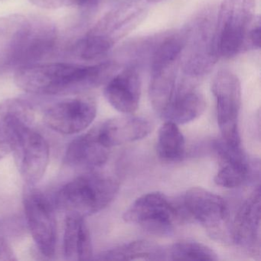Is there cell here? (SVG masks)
<instances>
[{"instance_id":"cell-7","label":"cell","mask_w":261,"mask_h":261,"mask_svg":"<svg viewBox=\"0 0 261 261\" xmlns=\"http://www.w3.org/2000/svg\"><path fill=\"white\" fill-rule=\"evenodd\" d=\"M179 218L175 203L161 192H150L137 198L123 214V220L150 233L171 234Z\"/></svg>"},{"instance_id":"cell-11","label":"cell","mask_w":261,"mask_h":261,"mask_svg":"<svg viewBox=\"0 0 261 261\" xmlns=\"http://www.w3.org/2000/svg\"><path fill=\"white\" fill-rule=\"evenodd\" d=\"M97 105L90 97L67 99L51 105L44 114L45 124L59 134H77L94 121Z\"/></svg>"},{"instance_id":"cell-12","label":"cell","mask_w":261,"mask_h":261,"mask_svg":"<svg viewBox=\"0 0 261 261\" xmlns=\"http://www.w3.org/2000/svg\"><path fill=\"white\" fill-rule=\"evenodd\" d=\"M35 114L31 105L19 98L0 102V160L12 153L19 134L33 126Z\"/></svg>"},{"instance_id":"cell-20","label":"cell","mask_w":261,"mask_h":261,"mask_svg":"<svg viewBox=\"0 0 261 261\" xmlns=\"http://www.w3.org/2000/svg\"><path fill=\"white\" fill-rule=\"evenodd\" d=\"M64 254L68 260H90L93 247L85 218L66 215L63 241Z\"/></svg>"},{"instance_id":"cell-21","label":"cell","mask_w":261,"mask_h":261,"mask_svg":"<svg viewBox=\"0 0 261 261\" xmlns=\"http://www.w3.org/2000/svg\"><path fill=\"white\" fill-rule=\"evenodd\" d=\"M99 260H166V248L140 240L102 252L96 258Z\"/></svg>"},{"instance_id":"cell-6","label":"cell","mask_w":261,"mask_h":261,"mask_svg":"<svg viewBox=\"0 0 261 261\" xmlns=\"http://www.w3.org/2000/svg\"><path fill=\"white\" fill-rule=\"evenodd\" d=\"M212 91L216 100L217 120L221 139L234 147L241 146L238 120L241 108V85L238 76L221 70L214 77Z\"/></svg>"},{"instance_id":"cell-5","label":"cell","mask_w":261,"mask_h":261,"mask_svg":"<svg viewBox=\"0 0 261 261\" xmlns=\"http://www.w3.org/2000/svg\"><path fill=\"white\" fill-rule=\"evenodd\" d=\"M255 17V0H223L217 15L220 56L231 59L247 51V34Z\"/></svg>"},{"instance_id":"cell-1","label":"cell","mask_w":261,"mask_h":261,"mask_svg":"<svg viewBox=\"0 0 261 261\" xmlns=\"http://www.w3.org/2000/svg\"><path fill=\"white\" fill-rule=\"evenodd\" d=\"M57 28L42 16L12 15L0 19V74L39 64L56 50Z\"/></svg>"},{"instance_id":"cell-10","label":"cell","mask_w":261,"mask_h":261,"mask_svg":"<svg viewBox=\"0 0 261 261\" xmlns=\"http://www.w3.org/2000/svg\"><path fill=\"white\" fill-rule=\"evenodd\" d=\"M12 153L22 179L33 186L45 175L49 163L48 142L32 126L25 128L19 134Z\"/></svg>"},{"instance_id":"cell-9","label":"cell","mask_w":261,"mask_h":261,"mask_svg":"<svg viewBox=\"0 0 261 261\" xmlns=\"http://www.w3.org/2000/svg\"><path fill=\"white\" fill-rule=\"evenodd\" d=\"M24 209L29 229L39 251L47 257L56 253L57 223L54 206L40 191L29 189L24 194Z\"/></svg>"},{"instance_id":"cell-27","label":"cell","mask_w":261,"mask_h":261,"mask_svg":"<svg viewBox=\"0 0 261 261\" xmlns=\"http://www.w3.org/2000/svg\"><path fill=\"white\" fill-rule=\"evenodd\" d=\"M100 0H74V7H79L85 11H89L95 8Z\"/></svg>"},{"instance_id":"cell-19","label":"cell","mask_w":261,"mask_h":261,"mask_svg":"<svg viewBox=\"0 0 261 261\" xmlns=\"http://www.w3.org/2000/svg\"><path fill=\"white\" fill-rule=\"evenodd\" d=\"M206 102L201 93L187 87H182L174 93L170 103L161 115L166 121L175 124H185L193 121L204 113Z\"/></svg>"},{"instance_id":"cell-2","label":"cell","mask_w":261,"mask_h":261,"mask_svg":"<svg viewBox=\"0 0 261 261\" xmlns=\"http://www.w3.org/2000/svg\"><path fill=\"white\" fill-rule=\"evenodd\" d=\"M117 69V64L112 62L93 65L39 63L16 71L15 82L20 89L31 94H77L108 82Z\"/></svg>"},{"instance_id":"cell-26","label":"cell","mask_w":261,"mask_h":261,"mask_svg":"<svg viewBox=\"0 0 261 261\" xmlns=\"http://www.w3.org/2000/svg\"><path fill=\"white\" fill-rule=\"evenodd\" d=\"M16 259L14 252L8 243L0 238V260H15Z\"/></svg>"},{"instance_id":"cell-16","label":"cell","mask_w":261,"mask_h":261,"mask_svg":"<svg viewBox=\"0 0 261 261\" xmlns=\"http://www.w3.org/2000/svg\"><path fill=\"white\" fill-rule=\"evenodd\" d=\"M140 95L141 81L135 66L129 67L110 79L105 88V96L110 105L125 114L137 111Z\"/></svg>"},{"instance_id":"cell-25","label":"cell","mask_w":261,"mask_h":261,"mask_svg":"<svg viewBox=\"0 0 261 261\" xmlns=\"http://www.w3.org/2000/svg\"><path fill=\"white\" fill-rule=\"evenodd\" d=\"M32 4L47 10H56L65 7H73L74 0H30Z\"/></svg>"},{"instance_id":"cell-28","label":"cell","mask_w":261,"mask_h":261,"mask_svg":"<svg viewBox=\"0 0 261 261\" xmlns=\"http://www.w3.org/2000/svg\"><path fill=\"white\" fill-rule=\"evenodd\" d=\"M149 3H157L160 2V1H163V0H147Z\"/></svg>"},{"instance_id":"cell-15","label":"cell","mask_w":261,"mask_h":261,"mask_svg":"<svg viewBox=\"0 0 261 261\" xmlns=\"http://www.w3.org/2000/svg\"><path fill=\"white\" fill-rule=\"evenodd\" d=\"M96 126L100 141L110 149L142 140L153 129L150 120L134 116L114 117Z\"/></svg>"},{"instance_id":"cell-22","label":"cell","mask_w":261,"mask_h":261,"mask_svg":"<svg viewBox=\"0 0 261 261\" xmlns=\"http://www.w3.org/2000/svg\"><path fill=\"white\" fill-rule=\"evenodd\" d=\"M157 151L165 162H178L184 156L186 141L178 125L166 121L159 131Z\"/></svg>"},{"instance_id":"cell-13","label":"cell","mask_w":261,"mask_h":261,"mask_svg":"<svg viewBox=\"0 0 261 261\" xmlns=\"http://www.w3.org/2000/svg\"><path fill=\"white\" fill-rule=\"evenodd\" d=\"M214 149L222 163L215 177L218 186L227 189L238 188L254 177L253 166L241 146L234 147L221 139L215 142Z\"/></svg>"},{"instance_id":"cell-23","label":"cell","mask_w":261,"mask_h":261,"mask_svg":"<svg viewBox=\"0 0 261 261\" xmlns=\"http://www.w3.org/2000/svg\"><path fill=\"white\" fill-rule=\"evenodd\" d=\"M217 253L201 243L180 241L166 248V260L215 261Z\"/></svg>"},{"instance_id":"cell-8","label":"cell","mask_w":261,"mask_h":261,"mask_svg":"<svg viewBox=\"0 0 261 261\" xmlns=\"http://www.w3.org/2000/svg\"><path fill=\"white\" fill-rule=\"evenodd\" d=\"M183 204L211 236L223 241L232 239L230 211L222 197L202 188H192L185 194Z\"/></svg>"},{"instance_id":"cell-3","label":"cell","mask_w":261,"mask_h":261,"mask_svg":"<svg viewBox=\"0 0 261 261\" xmlns=\"http://www.w3.org/2000/svg\"><path fill=\"white\" fill-rule=\"evenodd\" d=\"M181 67L185 74L200 77L210 72L220 57L217 14L212 7L199 12L182 33Z\"/></svg>"},{"instance_id":"cell-4","label":"cell","mask_w":261,"mask_h":261,"mask_svg":"<svg viewBox=\"0 0 261 261\" xmlns=\"http://www.w3.org/2000/svg\"><path fill=\"white\" fill-rule=\"evenodd\" d=\"M119 189V183L114 178L100 174H86L71 180L59 191L55 206L66 215L85 218L110 205Z\"/></svg>"},{"instance_id":"cell-24","label":"cell","mask_w":261,"mask_h":261,"mask_svg":"<svg viewBox=\"0 0 261 261\" xmlns=\"http://www.w3.org/2000/svg\"><path fill=\"white\" fill-rule=\"evenodd\" d=\"M259 45H260V18L259 16H256L247 34V42H246L247 51L259 49Z\"/></svg>"},{"instance_id":"cell-17","label":"cell","mask_w":261,"mask_h":261,"mask_svg":"<svg viewBox=\"0 0 261 261\" xmlns=\"http://www.w3.org/2000/svg\"><path fill=\"white\" fill-rule=\"evenodd\" d=\"M179 62V59L174 58H156L150 61L149 99L159 114L166 110L173 97Z\"/></svg>"},{"instance_id":"cell-14","label":"cell","mask_w":261,"mask_h":261,"mask_svg":"<svg viewBox=\"0 0 261 261\" xmlns=\"http://www.w3.org/2000/svg\"><path fill=\"white\" fill-rule=\"evenodd\" d=\"M260 236V189L258 185L240 207L233 225L231 238L245 250L256 253Z\"/></svg>"},{"instance_id":"cell-18","label":"cell","mask_w":261,"mask_h":261,"mask_svg":"<svg viewBox=\"0 0 261 261\" xmlns=\"http://www.w3.org/2000/svg\"><path fill=\"white\" fill-rule=\"evenodd\" d=\"M110 148L98 137L97 126L79 136L68 145L65 162L68 166L82 169L100 167L108 161Z\"/></svg>"}]
</instances>
